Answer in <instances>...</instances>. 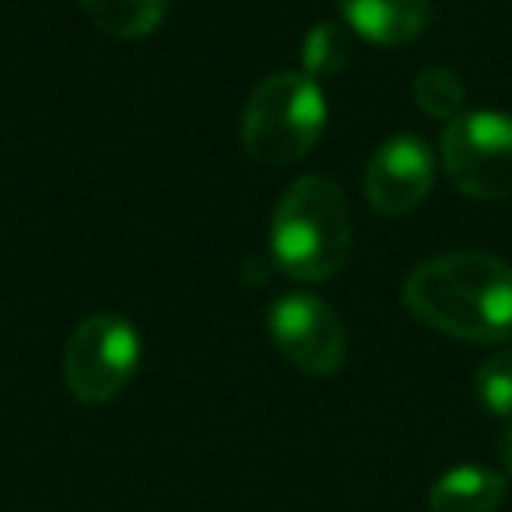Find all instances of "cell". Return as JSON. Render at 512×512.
Masks as SVG:
<instances>
[{
	"mask_svg": "<svg viewBox=\"0 0 512 512\" xmlns=\"http://www.w3.org/2000/svg\"><path fill=\"white\" fill-rule=\"evenodd\" d=\"M404 306L442 337L502 344L512 337V264L484 249L432 256L407 274Z\"/></svg>",
	"mask_w": 512,
	"mask_h": 512,
	"instance_id": "cell-1",
	"label": "cell"
},
{
	"mask_svg": "<svg viewBox=\"0 0 512 512\" xmlns=\"http://www.w3.org/2000/svg\"><path fill=\"white\" fill-rule=\"evenodd\" d=\"M351 249V207L327 176H299L271 218L274 264L292 281L323 285L344 267Z\"/></svg>",
	"mask_w": 512,
	"mask_h": 512,
	"instance_id": "cell-2",
	"label": "cell"
},
{
	"mask_svg": "<svg viewBox=\"0 0 512 512\" xmlns=\"http://www.w3.org/2000/svg\"><path fill=\"white\" fill-rule=\"evenodd\" d=\"M327 127V99L309 74L278 71L249 92L242 109V148L264 169H281L316 148Z\"/></svg>",
	"mask_w": 512,
	"mask_h": 512,
	"instance_id": "cell-3",
	"label": "cell"
},
{
	"mask_svg": "<svg viewBox=\"0 0 512 512\" xmlns=\"http://www.w3.org/2000/svg\"><path fill=\"white\" fill-rule=\"evenodd\" d=\"M141 365L137 327L120 313H95L74 327L64 348V383L74 400L102 407L130 386Z\"/></svg>",
	"mask_w": 512,
	"mask_h": 512,
	"instance_id": "cell-4",
	"label": "cell"
},
{
	"mask_svg": "<svg viewBox=\"0 0 512 512\" xmlns=\"http://www.w3.org/2000/svg\"><path fill=\"white\" fill-rule=\"evenodd\" d=\"M446 179L474 200L512 197V116L495 109H463L442 130Z\"/></svg>",
	"mask_w": 512,
	"mask_h": 512,
	"instance_id": "cell-5",
	"label": "cell"
},
{
	"mask_svg": "<svg viewBox=\"0 0 512 512\" xmlns=\"http://www.w3.org/2000/svg\"><path fill=\"white\" fill-rule=\"evenodd\" d=\"M274 348L302 376H334L348 358V334L334 309L316 295H281L267 316Z\"/></svg>",
	"mask_w": 512,
	"mask_h": 512,
	"instance_id": "cell-6",
	"label": "cell"
},
{
	"mask_svg": "<svg viewBox=\"0 0 512 512\" xmlns=\"http://www.w3.org/2000/svg\"><path fill=\"white\" fill-rule=\"evenodd\" d=\"M435 183L432 148L418 134H393L365 162L362 190L376 214L400 218L418 211Z\"/></svg>",
	"mask_w": 512,
	"mask_h": 512,
	"instance_id": "cell-7",
	"label": "cell"
},
{
	"mask_svg": "<svg viewBox=\"0 0 512 512\" xmlns=\"http://www.w3.org/2000/svg\"><path fill=\"white\" fill-rule=\"evenodd\" d=\"M341 18L355 36L376 46H404L428 29V0H337Z\"/></svg>",
	"mask_w": 512,
	"mask_h": 512,
	"instance_id": "cell-8",
	"label": "cell"
},
{
	"mask_svg": "<svg viewBox=\"0 0 512 512\" xmlns=\"http://www.w3.org/2000/svg\"><path fill=\"white\" fill-rule=\"evenodd\" d=\"M505 481L498 470L463 463L453 467L432 484L428 491V509L432 512H495L505 502Z\"/></svg>",
	"mask_w": 512,
	"mask_h": 512,
	"instance_id": "cell-9",
	"label": "cell"
},
{
	"mask_svg": "<svg viewBox=\"0 0 512 512\" xmlns=\"http://www.w3.org/2000/svg\"><path fill=\"white\" fill-rule=\"evenodd\" d=\"M88 22L109 39H144L162 25L169 0H78Z\"/></svg>",
	"mask_w": 512,
	"mask_h": 512,
	"instance_id": "cell-10",
	"label": "cell"
},
{
	"mask_svg": "<svg viewBox=\"0 0 512 512\" xmlns=\"http://www.w3.org/2000/svg\"><path fill=\"white\" fill-rule=\"evenodd\" d=\"M355 57V32L341 22H320L309 29L302 43V74L309 78H334Z\"/></svg>",
	"mask_w": 512,
	"mask_h": 512,
	"instance_id": "cell-11",
	"label": "cell"
},
{
	"mask_svg": "<svg viewBox=\"0 0 512 512\" xmlns=\"http://www.w3.org/2000/svg\"><path fill=\"white\" fill-rule=\"evenodd\" d=\"M414 102L425 116L449 123L467 106V88H463L460 74H453L449 67H425L414 78Z\"/></svg>",
	"mask_w": 512,
	"mask_h": 512,
	"instance_id": "cell-12",
	"label": "cell"
},
{
	"mask_svg": "<svg viewBox=\"0 0 512 512\" xmlns=\"http://www.w3.org/2000/svg\"><path fill=\"white\" fill-rule=\"evenodd\" d=\"M474 393L495 418H512V351H495L474 372Z\"/></svg>",
	"mask_w": 512,
	"mask_h": 512,
	"instance_id": "cell-13",
	"label": "cell"
},
{
	"mask_svg": "<svg viewBox=\"0 0 512 512\" xmlns=\"http://www.w3.org/2000/svg\"><path fill=\"white\" fill-rule=\"evenodd\" d=\"M498 453H502V463L509 467V474H512V425L505 428L502 442H498Z\"/></svg>",
	"mask_w": 512,
	"mask_h": 512,
	"instance_id": "cell-14",
	"label": "cell"
}]
</instances>
